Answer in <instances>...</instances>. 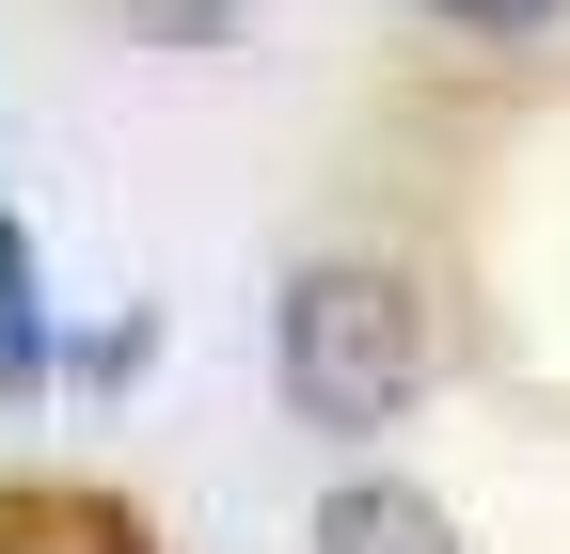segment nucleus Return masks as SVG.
Masks as SVG:
<instances>
[{
  "instance_id": "7ed1b4c3",
  "label": "nucleus",
  "mask_w": 570,
  "mask_h": 554,
  "mask_svg": "<svg viewBox=\"0 0 570 554\" xmlns=\"http://www.w3.org/2000/svg\"><path fill=\"white\" fill-rule=\"evenodd\" d=\"M48 380V301H32V222L0 206V396Z\"/></svg>"
},
{
  "instance_id": "39448f33",
  "label": "nucleus",
  "mask_w": 570,
  "mask_h": 554,
  "mask_svg": "<svg viewBox=\"0 0 570 554\" xmlns=\"http://www.w3.org/2000/svg\"><path fill=\"white\" fill-rule=\"evenodd\" d=\"M428 17H444V32H491V48H523V32L570 17V0H428Z\"/></svg>"
},
{
  "instance_id": "f03ea898",
  "label": "nucleus",
  "mask_w": 570,
  "mask_h": 554,
  "mask_svg": "<svg viewBox=\"0 0 570 554\" xmlns=\"http://www.w3.org/2000/svg\"><path fill=\"white\" fill-rule=\"evenodd\" d=\"M317 554H460V523L412 475H333L317 492Z\"/></svg>"
},
{
  "instance_id": "f257e3e1",
  "label": "nucleus",
  "mask_w": 570,
  "mask_h": 554,
  "mask_svg": "<svg viewBox=\"0 0 570 554\" xmlns=\"http://www.w3.org/2000/svg\"><path fill=\"white\" fill-rule=\"evenodd\" d=\"M269 380H285L302 428L365 444V428H396V412L428 396V301L396 286V269H365V254H302L269 286Z\"/></svg>"
},
{
  "instance_id": "20e7f679",
  "label": "nucleus",
  "mask_w": 570,
  "mask_h": 554,
  "mask_svg": "<svg viewBox=\"0 0 570 554\" xmlns=\"http://www.w3.org/2000/svg\"><path fill=\"white\" fill-rule=\"evenodd\" d=\"M238 17H254V0H127V32H142V48H223Z\"/></svg>"
}]
</instances>
